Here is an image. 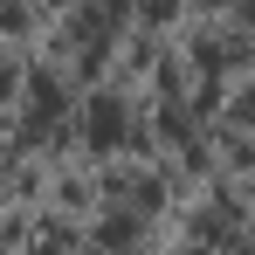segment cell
I'll list each match as a JSON object with an SVG mask.
<instances>
[{"mask_svg": "<svg viewBox=\"0 0 255 255\" xmlns=\"http://www.w3.org/2000/svg\"><path fill=\"white\" fill-rule=\"evenodd\" d=\"M111 138H125V104L118 97H97L90 104V145H111Z\"/></svg>", "mask_w": 255, "mask_h": 255, "instance_id": "cell-1", "label": "cell"}]
</instances>
